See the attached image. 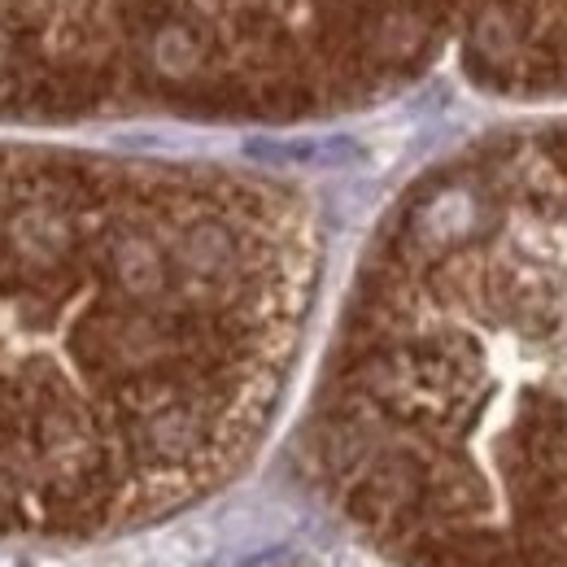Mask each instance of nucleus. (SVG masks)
I'll list each match as a JSON object with an SVG mask.
<instances>
[{"label": "nucleus", "instance_id": "1", "mask_svg": "<svg viewBox=\"0 0 567 567\" xmlns=\"http://www.w3.org/2000/svg\"><path fill=\"white\" fill-rule=\"evenodd\" d=\"M301 276L262 193L0 153V537H110L227 476Z\"/></svg>", "mask_w": 567, "mask_h": 567}, {"label": "nucleus", "instance_id": "2", "mask_svg": "<svg viewBox=\"0 0 567 567\" xmlns=\"http://www.w3.org/2000/svg\"><path fill=\"white\" fill-rule=\"evenodd\" d=\"M323 467L402 567H567V202L427 193L362 301Z\"/></svg>", "mask_w": 567, "mask_h": 567}]
</instances>
